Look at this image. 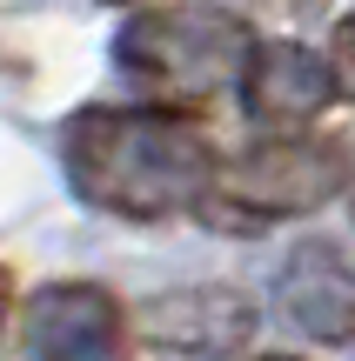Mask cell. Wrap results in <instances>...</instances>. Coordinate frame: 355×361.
I'll list each match as a JSON object with an SVG mask.
<instances>
[{
  "mask_svg": "<svg viewBox=\"0 0 355 361\" xmlns=\"http://www.w3.org/2000/svg\"><path fill=\"white\" fill-rule=\"evenodd\" d=\"M67 188L121 221H174L208 201L215 141L174 107H80L61 128Z\"/></svg>",
  "mask_w": 355,
  "mask_h": 361,
  "instance_id": "obj_1",
  "label": "cell"
},
{
  "mask_svg": "<svg viewBox=\"0 0 355 361\" xmlns=\"http://www.w3.org/2000/svg\"><path fill=\"white\" fill-rule=\"evenodd\" d=\"M248 54H255L248 27L228 7H208V0L134 13L114 34V67L141 94H155V101H168V107H201L222 87H241Z\"/></svg>",
  "mask_w": 355,
  "mask_h": 361,
  "instance_id": "obj_2",
  "label": "cell"
},
{
  "mask_svg": "<svg viewBox=\"0 0 355 361\" xmlns=\"http://www.w3.org/2000/svg\"><path fill=\"white\" fill-rule=\"evenodd\" d=\"M342 188H349V147L342 141L275 134V141H255L248 154L222 161L208 201H201V221L255 234V228H275V221L329 207Z\"/></svg>",
  "mask_w": 355,
  "mask_h": 361,
  "instance_id": "obj_3",
  "label": "cell"
},
{
  "mask_svg": "<svg viewBox=\"0 0 355 361\" xmlns=\"http://www.w3.org/2000/svg\"><path fill=\"white\" fill-rule=\"evenodd\" d=\"M27 361H134L121 301L94 281H47L27 301Z\"/></svg>",
  "mask_w": 355,
  "mask_h": 361,
  "instance_id": "obj_4",
  "label": "cell"
},
{
  "mask_svg": "<svg viewBox=\"0 0 355 361\" xmlns=\"http://www.w3.org/2000/svg\"><path fill=\"white\" fill-rule=\"evenodd\" d=\"M255 335V301L241 288H168L141 308V341L168 361H222L235 348H248Z\"/></svg>",
  "mask_w": 355,
  "mask_h": 361,
  "instance_id": "obj_5",
  "label": "cell"
},
{
  "mask_svg": "<svg viewBox=\"0 0 355 361\" xmlns=\"http://www.w3.org/2000/svg\"><path fill=\"white\" fill-rule=\"evenodd\" d=\"M329 101H335V67L322 61V54L295 47V40H262V47L248 54V74H241V107H248L255 128L302 134Z\"/></svg>",
  "mask_w": 355,
  "mask_h": 361,
  "instance_id": "obj_6",
  "label": "cell"
},
{
  "mask_svg": "<svg viewBox=\"0 0 355 361\" xmlns=\"http://www.w3.org/2000/svg\"><path fill=\"white\" fill-rule=\"evenodd\" d=\"M275 308L302 328L308 341L342 348L355 341V274L342 268L335 241H302L275 274Z\"/></svg>",
  "mask_w": 355,
  "mask_h": 361,
  "instance_id": "obj_7",
  "label": "cell"
},
{
  "mask_svg": "<svg viewBox=\"0 0 355 361\" xmlns=\"http://www.w3.org/2000/svg\"><path fill=\"white\" fill-rule=\"evenodd\" d=\"M329 67H335V94L355 101V13L335 27V47H329Z\"/></svg>",
  "mask_w": 355,
  "mask_h": 361,
  "instance_id": "obj_8",
  "label": "cell"
},
{
  "mask_svg": "<svg viewBox=\"0 0 355 361\" xmlns=\"http://www.w3.org/2000/svg\"><path fill=\"white\" fill-rule=\"evenodd\" d=\"M268 7H282V13H295V20H308V13H322L329 0H268Z\"/></svg>",
  "mask_w": 355,
  "mask_h": 361,
  "instance_id": "obj_9",
  "label": "cell"
},
{
  "mask_svg": "<svg viewBox=\"0 0 355 361\" xmlns=\"http://www.w3.org/2000/svg\"><path fill=\"white\" fill-rule=\"evenodd\" d=\"M7 308H13V281H7V268H0V328H7Z\"/></svg>",
  "mask_w": 355,
  "mask_h": 361,
  "instance_id": "obj_10",
  "label": "cell"
},
{
  "mask_svg": "<svg viewBox=\"0 0 355 361\" xmlns=\"http://www.w3.org/2000/svg\"><path fill=\"white\" fill-rule=\"evenodd\" d=\"M262 361H295V355H262Z\"/></svg>",
  "mask_w": 355,
  "mask_h": 361,
  "instance_id": "obj_11",
  "label": "cell"
},
{
  "mask_svg": "<svg viewBox=\"0 0 355 361\" xmlns=\"http://www.w3.org/2000/svg\"><path fill=\"white\" fill-rule=\"evenodd\" d=\"M114 7H121V0H114Z\"/></svg>",
  "mask_w": 355,
  "mask_h": 361,
  "instance_id": "obj_12",
  "label": "cell"
}]
</instances>
